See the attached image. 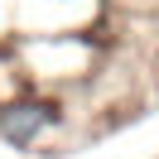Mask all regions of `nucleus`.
Listing matches in <instances>:
<instances>
[{
  "label": "nucleus",
  "instance_id": "1",
  "mask_svg": "<svg viewBox=\"0 0 159 159\" xmlns=\"http://www.w3.org/2000/svg\"><path fill=\"white\" fill-rule=\"evenodd\" d=\"M63 125V101L43 97V92H24V97L0 101V145L10 149H34Z\"/></svg>",
  "mask_w": 159,
  "mask_h": 159
},
{
  "label": "nucleus",
  "instance_id": "2",
  "mask_svg": "<svg viewBox=\"0 0 159 159\" xmlns=\"http://www.w3.org/2000/svg\"><path fill=\"white\" fill-rule=\"evenodd\" d=\"M43 5H82V0H43ZM92 5H97V0H92Z\"/></svg>",
  "mask_w": 159,
  "mask_h": 159
}]
</instances>
